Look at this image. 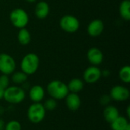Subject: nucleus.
I'll return each mask as SVG.
<instances>
[{"instance_id":"f257e3e1","label":"nucleus","mask_w":130,"mask_h":130,"mask_svg":"<svg viewBox=\"0 0 130 130\" xmlns=\"http://www.w3.org/2000/svg\"><path fill=\"white\" fill-rule=\"evenodd\" d=\"M46 91L50 98L58 101L65 99L69 93L67 85L60 80H53L46 86Z\"/></svg>"},{"instance_id":"f03ea898","label":"nucleus","mask_w":130,"mask_h":130,"mask_svg":"<svg viewBox=\"0 0 130 130\" xmlns=\"http://www.w3.org/2000/svg\"><path fill=\"white\" fill-rule=\"evenodd\" d=\"M26 98L25 90L18 85L8 86L4 91L3 99L10 104L22 103Z\"/></svg>"},{"instance_id":"7ed1b4c3","label":"nucleus","mask_w":130,"mask_h":130,"mask_svg":"<svg viewBox=\"0 0 130 130\" xmlns=\"http://www.w3.org/2000/svg\"><path fill=\"white\" fill-rule=\"evenodd\" d=\"M40 66V59L36 53H27L21 59L20 67L21 71L27 75H34Z\"/></svg>"},{"instance_id":"20e7f679","label":"nucleus","mask_w":130,"mask_h":130,"mask_svg":"<svg viewBox=\"0 0 130 130\" xmlns=\"http://www.w3.org/2000/svg\"><path fill=\"white\" fill-rule=\"evenodd\" d=\"M46 109L41 103H32L27 111V116L29 121L34 124L41 123L46 117Z\"/></svg>"},{"instance_id":"39448f33","label":"nucleus","mask_w":130,"mask_h":130,"mask_svg":"<svg viewBox=\"0 0 130 130\" xmlns=\"http://www.w3.org/2000/svg\"><path fill=\"white\" fill-rule=\"evenodd\" d=\"M9 19L11 24L18 29L24 28L29 22V15L25 10L23 8H14L13 9L10 14Z\"/></svg>"},{"instance_id":"423d86ee","label":"nucleus","mask_w":130,"mask_h":130,"mask_svg":"<svg viewBox=\"0 0 130 130\" xmlns=\"http://www.w3.org/2000/svg\"><path fill=\"white\" fill-rule=\"evenodd\" d=\"M59 26L63 31L69 34H73L78 30L80 27V22L75 16L66 14L60 18Z\"/></svg>"},{"instance_id":"0eeeda50","label":"nucleus","mask_w":130,"mask_h":130,"mask_svg":"<svg viewBox=\"0 0 130 130\" xmlns=\"http://www.w3.org/2000/svg\"><path fill=\"white\" fill-rule=\"evenodd\" d=\"M16 69L14 59L5 53H0V72L3 75H11Z\"/></svg>"},{"instance_id":"6e6552de","label":"nucleus","mask_w":130,"mask_h":130,"mask_svg":"<svg viewBox=\"0 0 130 130\" xmlns=\"http://www.w3.org/2000/svg\"><path fill=\"white\" fill-rule=\"evenodd\" d=\"M109 95L114 101L123 102L129 100L130 91L126 87L123 85H115L111 88Z\"/></svg>"},{"instance_id":"1a4fd4ad","label":"nucleus","mask_w":130,"mask_h":130,"mask_svg":"<svg viewBox=\"0 0 130 130\" xmlns=\"http://www.w3.org/2000/svg\"><path fill=\"white\" fill-rule=\"evenodd\" d=\"M101 77V70L95 66H91L86 68L83 73V80L88 84L96 83Z\"/></svg>"},{"instance_id":"9d476101","label":"nucleus","mask_w":130,"mask_h":130,"mask_svg":"<svg viewBox=\"0 0 130 130\" xmlns=\"http://www.w3.org/2000/svg\"><path fill=\"white\" fill-rule=\"evenodd\" d=\"M87 59L91 66H98L103 62L104 55L100 49L97 47H91L87 52Z\"/></svg>"},{"instance_id":"9b49d317","label":"nucleus","mask_w":130,"mask_h":130,"mask_svg":"<svg viewBox=\"0 0 130 130\" xmlns=\"http://www.w3.org/2000/svg\"><path fill=\"white\" fill-rule=\"evenodd\" d=\"M28 95L33 103H41L45 98V90L41 85H35L29 88Z\"/></svg>"},{"instance_id":"f8f14e48","label":"nucleus","mask_w":130,"mask_h":130,"mask_svg":"<svg viewBox=\"0 0 130 130\" xmlns=\"http://www.w3.org/2000/svg\"><path fill=\"white\" fill-rule=\"evenodd\" d=\"M104 29V22L100 19H94L88 24L87 27V32L91 37H96L100 36L103 33Z\"/></svg>"},{"instance_id":"ddd939ff","label":"nucleus","mask_w":130,"mask_h":130,"mask_svg":"<svg viewBox=\"0 0 130 130\" xmlns=\"http://www.w3.org/2000/svg\"><path fill=\"white\" fill-rule=\"evenodd\" d=\"M65 99L67 108L72 111L78 110L82 105V99L80 96L76 93L69 92L65 98Z\"/></svg>"},{"instance_id":"4468645a","label":"nucleus","mask_w":130,"mask_h":130,"mask_svg":"<svg viewBox=\"0 0 130 130\" xmlns=\"http://www.w3.org/2000/svg\"><path fill=\"white\" fill-rule=\"evenodd\" d=\"M50 5L46 2L41 1L37 3L34 9L35 15L39 19H45L50 14Z\"/></svg>"},{"instance_id":"2eb2a0df","label":"nucleus","mask_w":130,"mask_h":130,"mask_svg":"<svg viewBox=\"0 0 130 130\" xmlns=\"http://www.w3.org/2000/svg\"><path fill=\"white\" fill-rule=\"evenodd\" d=\"M103 116H104V120L107 123H110L120 116V112H119V110L115 106L109 104L106 106L105 108L104 109Z\"/></svg>"},{"instance_id":"dca6fc26","label":"nucleus","mask_w":130,"mask_h":130,"mask_svg":"<svg viewBox=\"0 0 130 130\" xmlns=\"http://www.w3.org/2000/svg\"><path fill=\"white\" fill-rule=\"evenodd\" d=\"M110 124L112 130H125L130 123H129V119L127 117L120 115Z\"/></svg>"},{"instance_id":"f3484780","label":"nucleus","mask_w":130,"mask_h":130,"mask_svg":"<svg viewBox=\"0 0 130 130\" xmlns=\"http://www.w3.org/2000/svg\"><path fill=\"white\" fill-rule=\"evenodd\" d=\"M69 91L71 93H79L84 88V82L78 78H72L67 84Z\"/></svg>"},{"instance_id":"a211bd4d","label":"nucleus","mask_w":130,"mask_h":130,"mask_svg":"<svg viewBox=\"0 0 130 130\" xmlns=\"http://www.w3.org/2000/svg\"><path fill=\"white\" fill-rule=\"evenodd\" d=\"M17 38H18V43L21 45L27 46L31 41V34L30 33V31L27 29H26L25 27L21 28V29H19Z\"/></svg>"},{"instance_id":"6ab92c4d","label":"nucleus","mask_w":130,"mask_h":130,"mask_svg":"<svg viewBox=\"0 0 130 130\" xmlns=\"http://www.w3.org/2000/svg\"><path fill=\"white\" fill-rule=\"evenodd\" d=\"M120 14L125 21L130 20V2L129 0H123L119 7Z\"/></svg>"},{"instance_id":"aec40b11","label":"nucleus","mask_w":130,"mask_h":130,"mask_svg":"<svg viewBox=\"0 0 130 130\" xmlns=\"http://www.w3.org/2000/svg\"><path fill=\"white\" fill-rule=\"evenodd\" d=\"M27 76L22 71L14 72L11 74V81L17 85H21L27 80Z\"/></svg>"},{"instance_id":"412c9836","label":"nucleus","mask_w":130,"mask_h":130,"mask_svg":"<svg viewBox=\"0 0 130 130\" xmlns=\"http://www.w3.org/2000/svg\"><path fill=\"white\" fill-rule=\"evenodd\" d=\"M119 78L120 79L126 83L129 84L130 82V66L126 65L123 66L119 71Z\"/></svg>"},{"instance_id":"4be33fe9","label":"nucleus","mask_w":130,"mask_h":130,"mask_svg":"<svg viewBox=\"0 0 130 130\" xmlns=\"http://www.w3.org/2000/svg\"><path fill=\"white\" fill-rule=\"evenodd\" d=\"M4 130H21V124L18 120H10L5 123Z\"/></svg>"},{"instance_id":"5701e85b","label":"nucleus","mask_w":130,"mask_h":130,"mask_svg":"<svg viewBox=\"0 0 130 130\" xmlns=\"http://www.w3.org/2000/svg\"><path fill=\"white\" fill-rule=\"evenodd\" d=\"M57 105H58L57 101L52 98L47 99L43 104V107L46 109V110H49V111L54 110L57 107Z\"/></svg>"},{"instance_id":"b1692460","label":"nucleus","mask_w":130,"mask_h":130,"mask_svg":"<svg viewBox=\"0 0 130 130\" xmlns=\"http://www.w3.org/2000/svg\"><path fill=\"white\" fill-rule=\"evenodd\" d=\"M10 85V79L8 78V75L2 74L0 75V87L3 89L7 88Z\"/></svg>"},{"instance_id":"393cba45","label":"nucleus","mask_w":130,"mask_h":130,"mask_svg":"<svg viewBox=\"0 0 130 130\" xmlns=\"http://www.w3.org/2000/svg\"><path fill=\"white\" fill-rule=\"evenodd\" d=\"M111 101H112V99H111L110 96L108 95V94H104V95H102V96L100 98V99H99L100 104H101L102 106H104V107L109 105Z\"/></svg>"},{"instance_id":"a878e982","label":"nucleus","mask_w":130,"mask_h":130,"mask_svg":"<svg viewBox=\"0 0 130 130\" xmlns=\"http://www.w3.org/2000/svg\"><path fill=\"white\" fill-rule=\"evenodd\" d=\"M110 75V72L108 69H104V70L101 71V76L107 78Z\"/></svg>"},{"instance_id":"bb28decb","label":"nucleus","mask_w":130,"mask_h":130,"mask_svg":"<svg viewBox=\"0 0 130 130\" xmlns=\"http://www.w3.org/2000/svg\"><path fill=\"white\" fill-rule=\"evenodd\" d=\"M5 121L0 118V130H4L5 129Z\"/></svg>"},{"instance_id":"cd10ccee","label":"nucleus","mask_w":130,"mask_h":130,"mask_svg":"<svg viewBox=\"0 0 130 130\" xmlns=\"http://www.w3.org/2000/svg\"><path fill=\"white\" fill-rule=\"evenodd\" d=\"M5 107L0 104V117H1V116H2V115L5 113Z\"/></svg>"},{"instance_id":"c85d7f7f","label":"nucleus","mask_w":130,"mask_h":130,"mask_svg":"<svg viewBox=\"0 0 130 130\" xmlns=\"http://www.w3.org/2000/svg\"><path fill=\"white\" fill-rule=\"evenodd\" d=\"M4 91H5V89H3L2 88H1V87H0V100H1V99H3Z\"/></svg>"},{"instance_id":"c756f323","label":"nucleus","mask_w":130,"mask_h":130,"mask_svg":"<svg viewBox=\"0 0 130 130\" xmlns=\"http://www.w3.org/2000/svg\"><path fill=\"white\" fill-rule=\"evenodd\" d=\"M126 114H127V118L129 119L130 118V106L127 107V109H126Z\"/></svg>"},{"instance_id":"7c9ffc66","label":"nucleus","mask_w":130,"mask_h":130,"mask_svg":"<svg viewBox=\"0 0 130 130\" xmlns=\"http://www.w3.org/2000/svg\"><path fill=\"white\" fill-rule=\"evenodd\" d=\"M27 2H29V3H34V2H35L37 0H26Z\"/></svg>"},{"instance_id":"2f4dec72","label":"nucleus","mask_w":130,"mask_h":130,"mask_svg":"<svg viewBox=\"0 0 130 130\" xmlns=\"http://www.w3.org/2000/svg\"><path fill=\"white\" fill-rule=\"evenodd\" d=\"M125 130H130V124L126 128V129H125Z\"/></svg>"}]
</instances>
